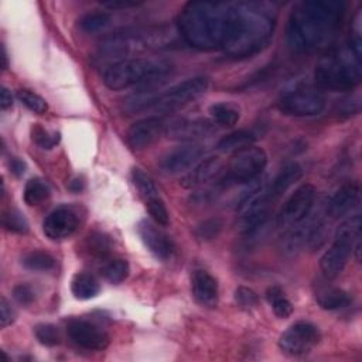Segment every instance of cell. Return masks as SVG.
I'll list each match as a JSON object with an SVG mask.
<instances>
[{"label": "cell", "instance_id": "6da1fadb", "mask_svg": "<svg viewBox=\"0 0 362 362\" xmlns=\"http://www.w3.org/2000/svg\"><path fill=\"white\" fill-rule=\"evenodd\" d=\"M345 16V3L307 0L297 3L287 21V42L296 52L324 49L337 37Z\"/></svg>", "mask_w": 362, "mask_h": 362}, {"label": "cell", "instance_id": "7a4b0ae2", "mask_svg": "<svg viewBox=\"0 0 362 362\" xmlns=\"http://www.w3.org/2000/svg\"><path fill=\"white\" fill-rule=\"evenodd\" d=\"M274 21L273 7L267 3H229V16L221 48L236 58L252 57L269 44Z\"/></svg>", "mask_w": 362, "mask_h": 362}, {"label": "cell", "instance_id": "3957f363", "mask_svg": "<svg viewBox=\"0 0 362 362\" xmlns=\"http://www.w3.org/2000/svg\"><path fill=\"white\" fill-rule=\"evenodd\" d=\"M229 16V3L189 1L177 20L182 40L198 49L221 48Z\"/></svg>", "mask_w": 362, "mask_h": 362}, {"label": "cell", "instance_id": "277c9868", "mask_svg": "<svg viewBox=\"0 0 362 362\" xmlns=\"http://www.w3.org/2000/svg\"><path fill=\"white\" fill-rule=\"evenodd\" d=\"M362 45L348 42L329 51L315 66V81L329 90H351L362 78Z\"/></svg>", "mask_w": 362, "mask_h": 362}, {"label": "cell", "instance_id": "5b68a950", "mask_svg": "<svg viewBox=\"0 0 362 362\" xmlns=\"http://www.w3.org/2000/svg\"><path fill=\"white\" fill-rule=\"evenodd\" d=\"M170 71L171 64L164 59L126 58L110 64L103 71V83L110 90H123L157 82Z\"/></svg>", "mask_w": 362, "mask_h": 362}, {"label": "cell", "instance_id": "8992f818", "mask_svg": "<svg viewBox=\"0 0 362 362\" xmlns=\"http://www.w3.org/2000/svg\"><path fill=\"white\" fill-rule=\"evenodd\" d=\"M361 238V216L355 215L344 221L335 232L331 246L320 259V269L325 279L338 277L352 255L356 239Z\"/></svg>", "mask_w": 362, "mask_h": 362}, {"label": "cell", "instance_id": "52a82bcc", "mask_svg": "<svg viewBox=\"0 0 362 362\" xmlns=\"http://www.w3.org/2000/svg\"><path fill=\"white\" fill-rule=\"evenodd\" d=\"M267 165V154L263 148L247 146L236 150L228 164L222 184H247L262 175Z\"/></svg>", "mask_w": 362, "mask_h": 362}, {"label": "cell", "instance_id": "ba28073f", "mask_svg": "<svg viewBox=\"0 0 362 362\" xmlns=\"http://www.w3.org/2000/svg\"><path fill=\"white\" fill-rule=\"evenodd\" d=\"M317 198V188L313 184L300 185L283 204L277 215V226L290 229L304 221L313 211Z\"/></svg>", "mask_w": 362, "mask_h": 362}, {"label": "cell", "instance_id": "9c48e42d", "mask_svg": "<svg viewBox=\"0 0 362 362\" xmlns=\"http://www.w3.org/2000/svg\"><path fill=\"white\" fill-rule=\"evenodd\" d=\"M325 96L314 89L287 90L277 102V107L281 113L296 117L320 115L325 109Z\"/></svg>", "mask_w": 362, "mask_h": 362}, {"label": "cell", "instance_id": "30bf717a", "mask_svg": "<svg viewBox=\"0 0 362 362\" xmlns=\"http://www.w3.org/2000/svg\"><path fill=\"white\" fill-rule=\"evenodd\" d=\"M209 86V79L206 76H194L188 78L163 93H158L154 107L163 112L178 109L206 92Z\"/></svg>", "mask_w": 362, "mask_h": 362}, {"label": "cell", "instance_id": "8fae6325", "mask_svg": "<svg viewBox=\"0 0 362 362\" xmlns=\"http://www.w3.org/2000/svg\"><path fill=\"white\" fill-rule=\"evenodd\" d=\"M321 339L320 329L307 321H298L290 325L280 337L279 346L288 356H301L308 354Z\"/></svg>", "mask_w": 362, "mask_h": 362}, {"label": "cell", "instance_id": "7c38bea8", "mask_svg": "<svg viewBox=\"0 0 362 362\" xmlns=\"http://www.w3.org/2000/svg\"><path fill=\"white\" fill-rule=\"evenodd\" d=\"M325 214H310L304 221L291 226L283 242V249L287 255H296L305 246L317 242L325 228Z\"/></svg>", "mask_w": 362, "mask_h": 362}, {"label": "cell", "instance_id": "4fadbf2b", "mask_svg": "<svg viewBox=\"0 0 362 362\" xmlns=\"http://www.w3.org/2000/svg\"><path fill=\"white\" fill-rule=\"evenodd\" d=\"M66 332H68V337L76 345L89 351H102L107 348L110 342L109 335L102 328H99L98 325L89 321L79 320V318H74L68 321Z\"/></svg>", "mask_w": 362, "mask_h": 362}, {"label": "cell", "instance_id": "5bb4252c", "mask_svg": "<svg viewBox=\"0 0 362 362\" xmlns=\"http://www.w3.org/2000/svg\"><path fill=\"white\" fill-rule=\"evenodd\" d=\"M79 219L74 208L61 205L52 209L42 222V232L51 240H64L78 228Z\"/></svg>", "mask_w": 362, "mask_h": 362}, {"label": "cell", "instance_id": "9a60e30c", "mask_svg": "<svg viewBox=\"0 0 362 362\" xmlns=\"http://www.w3.org/2000/svg\"><path fill=\"white\" fill-rule=\"evenodd\" d=\"M205 148L202 144L189 143L168 151L160 161V168L165 174H180L194 167L204 156Z\"/></svg>", "mask_w": 362, "mask_h": 362}, {"label": "cell", "instance_id": "2e32d148", "mask_svg": "<svg viewBox=\"0 0 362 362\" xmlns=\"http://www.w3.org/2000/svg\"><path fill=\"white\" fill-rule=\"evenodd\" d=\"M165 124L160 117L151 116L133 123L126 134L127 144L133 150H143L157 141L164 133Z\"/></svg>", "mask_w": 362, "mask_h": 362}, {"label": "cell", "instance_id": "e0dca14e", "mask_svg": "<svg viewBox=\"0 0 362 362\" xmlns=\"http://www.w3.org/2000/svg\"><path fill=\"white\" fill-rule=\"evenodd\" d=\"M137 232L147 249L160 260H168L174 253V243L167 233L153 222L143 219L137 223Z\"/></svg>", "mask_w": 362, "mask_h": 362}, {"label": "cell", "instance_id": "ac0fdd59", "mask_svg": "<svg viewBox=\"0 0 362 362\" xmlns=\"http://www.w3.org/2000/svg\"><path fill=\"white\" fill-rule=\"evenodd\" d=\"M359 201V185L356 182H346L341 185L328 199L325 205L327 219H339L346 215Z\"/></svg>", "mask_w": 362, "mask_h": 362}, {"label": "cell", "instance_id": "d6986e66", "mask_svg": "<svg viewBox=\"0 0 362 362\" xmlns=\"http://www.w3.org/2000/svg\"><path fill=\"white\" fill-rule=\"evenodd\" d=\"M191 291L198 304L212 308L218 304V281L205 270H195L191 277Z\"/></svg>", "mask_w": 362, "mask_h": 362}, {"label": "cell", "instance_id": "ffe728a7", "mask_svg": "<svg viewBox=\"0 0 362 362\" xmlns=\"http://www.w3.org/2000/svg\"><path fill=\"white\" fill-rule=\"evenodd\" d=\"M214 132V126L208 120H175L165 124L164 133L170 139L177 140H197L208 137Z\"/></svg>", "mask_w": 362, "mask_h": 362}, {"label": "cell", "instance_id": "44dd1931", "mask_svg": "<svg viewBox=\"0 0 362 362\" xmlns=\"http://www.w3.org/2000/svg\"><path fill=\"white\" fill-rule=\"evenodd\" d=\"M221 168L222 163L218 157H209L206 160H202L191 171H188L187 175H184V178L181 180V185L185 188L199 187L212 180L221 171Z\"/></svg>", "mask_w": 362, "mask_h": 362}, {"label": "cell", "instance_id": "7402d4cb", "mask_svg": "<svg viewBox=\"0 0 362 362\" xmlns=\"http://www.w3.org/2000/svg\"><path fill=\"white\" fill-rule=\"evenodd\" d=\"M303 175V168L298 163H288L286 164L279 174L272 180V182H269V197L272 199V202H274L276 199H279L294 182H297Z\"/></svg>", "mask_w": 362, "mask_h": 362}, {"label": "cell", "instance_id": "603a6c76", "mask_svg": "<svg viewBox=\"0 0 362 362\" xmlns=\"http://www.w3.org/2000/svg\"><path fill=\"white\" fill-rule=\"evenodd\" d=\"M315 300L324 310H338L348 307L352 303V297L342 288L322 284L315 290Z\"/></svg>", "mask_w": 362, "mask_h": 362}, {"label": "cell", "instance_id": "cb8c5ba5", "mask_svg": "<svg viewBox=\"0 0 362 362\" xmlns=\"http://www.w3.org/2000/svg\"><path fill=\"white\" fill-rule=\"evenodd\" d=\"M71 291L78 300H89L99 294L100 286L89 273H76L71 280Z\"/></svg>", "mask_w": 362, "mask_h": 362}, {"label": "cell", "instance_id": "d4e9b609", "mask_svg": "<svg viewBox=\"0 0 362 362\" xmlns=\"http://www.w3.org/2000/svg\"><path fill=\"white\" fill-rule=\"evenodd\" d=\"M256 140V134L249 130H236L219 139L216 148L219 151H236L239 148L252 146Z\"/></svg>", "mask_w": 362, "mask_h": 362}, {"label": "cell", "instance_id": "484cf974", "mask_svg": "<svg viewBox=\"0 0 362 362\" xmlns=\"http://www.w3.org/2000/svg\"><path fill=\"white\" fill-rule=\"evenodd\" d=\"M132 178H133V182H134L137 191L140 192V195H141V198L144 199L146 204L160 198L158 188H157L154 180L147 173H144L141 168L134 167L132 170Z\"/></svg>", "mask_w": 362, "mask_h": 362}, {"label": "cell", "instance_id": "4316f807", "mask_svg": "<svg viewBox=\"0 0 362 362\" xmlns=\"http://www.w3.org/2000/svg\"><path fill=\"white\" fill-rule=\"evenodd\" d=\"M157 93H154L153 90H139L137 93H133L130 96H127L123 100L122 109L123 112H126L127 115H133L137 113L140 110H144L150 106H154L156 100H157Z\"/></svg>", "mask_w": 362, "mask_h": 362}, {"label": "cell", "instance_id": "83f0119b", "mask_svg": "<svg viewBox=\"0 0 362 362\" xmlns=\"http://www.w3.org/2000/svg\"><path fill=\"white\" fill-rule=\"evenodd\" d=\"M21 263L31 272H48L55 267V259L52 255L44 250H31L23 256Z\"/></svg>", "mask_w": 362, "mask_h": 362}, {"label": "cell", "instance_id": "f1b7e54d", "mask_svg": "<svg viewBox=\"0 0 362 362\" xmlns=\"http://www.w3.org/2000/svg\"><path fill=\"white\" fill-rule=\"evenodd\" d=\"M49 187L41 178H30L24 187V201L27 205H40L49 197Z\"/></svg>", "mask_w": 362, "mask_h": 362}, {"label": "cell", "instance_id": "f546056e", "mask_svg": "<svg viewBox=\"0 0 362 362\" xmlns=\"http://www.w3.org/2000/svg\"><path fill=\"white\" fill-rule=\"evenodd\" d=\"M266 298L279 318H288L293 314V304L284 296L283 290L279 286L269 287L266 291Z\"/></svg>", "mask_w": 362, "mask_h": 362}, {"label": "cell", "instance_id": "4dcf8cb0", "mask_svg": "<svg viewBox=\"0 0 362 362\" xmlns=\"http://www.w3.org/2000/svg\"><path fill=\"white\" fill-rule=\"evenodd\" d=\"M209 113L212 116V119L221 124V126H225V127H230L233 124L238 123L239 117H240V113H239V109L230 103H226V102H219V103H214L211 107H209Z\"/></svg>", "mask_w": 362, "mask_h": 362}, {"label": "cell", "instance_id": "1f68e13d", "mask_svg": "<svg viewBox=\"0 0 362 362\" xmlns=\"http://www.w3.org/2000/svg\"><path fill=\"white\" fill-rule=\"evenodd\" d=\"M129 272H130V267H129L127 260H124V259H112V260L106 262L100 269L102 276L109 283H113V284H119V283L124 281L129 276Z\"/></svg>", "mask_w": 362, "mask_h": 362}, {"label": "cell", "instance_id": "d6a6232c", "mask_svg": "<svg viewBox=\"0 0 362 362\" xmlns=\"http://www.w3.org/2000/svg\"><path fill=\"white\" fill-rule=\"evenodd\" d=\"M110 21V14L105 11L86 13L79 18V27L85 33H96L106 27Z\"/></svg>", "mask_w": 362, "mask_h": 362}, {"label": "cell", "instance_id": "836d02e7", "mask_svg": "<svg viewBox=\"0 0 362 362\" xmlns=\"http://www.w3.org/2000/svg\"><path fill=\"white\" fill-rule=\"evenodd\" d=\"M34 334L45 346H55L61 342V332L54 324H38L34 327Z\"/></svg>", "mask_w": 362, "mask_h": 362}, {"label": "cell", "instance_id": "e575fe53", "mask_svg": "<svg viewBox=\"0 0 362 362\" xmlns=\"http://www.w3.org/2000/svg\"><path fill=\"white\" fill-rule=\"evenodd\" d=\"M17 98H18V100H20L27 109H30V110L34 112V113L41 115V113H45L47 109H48V105H47L45 99L41 98L40 95H37V93L28 90V89H20V90H17Z\"/></svg>", "mask_w": 362, "mask_h": 362}, {"label": "cell", "instance_id": "d590c367", "mask_svg": "<svg viewBox=\"0 0 362 362\" xmlns=\"http://www.w3.org/2000/svg\"><path fill=\"white\" fill-rule=\"evenodd\" d=\"M3 226L14 233L28 232V222L17 209H8L3 214Z\"/></svg>", "mask_w": 362, "mask_h": 362}, {"label": "cell", "instance_id": "8d00e7d4", "mask_svg": "<svg viewBox=\"0 0 362 362\" xmlns=\"http://www.w3.org/2000/svg\"><path fill=\"white\" fill-rule=\"evenodd\" d=\"M222 226L223 223L219 218L206 219L195 228V236L199 240H211L219 235V232L222 230Z\"/></svg>", "mask_w": 362, "mask_h": 362}, {"label": "cell", "instance_id": "74e56055", "mask_svg": "<svg viewBox=\"0 0 362 362\" xmlns=\"http://www.w3.org/2000/svg\"><path fill=\"white\" fill-rule=\"evenodd\" d=\"M146 206H147V211H148L151 219L157 225H161V226H167L168 225L170 215H168V211H167V208L164 205V201L161 198L154 199L151 202H147Z\"/></svg>", "mask_w": 362, "mask_h": 362}, {"label": "cell", "instance_id": "f35d334b", "mask_svg": "<svg viewBox=\"0 0 362 362\" xmlns=\"http://www.w3.org/2000/svg\"><path fill=\"white\" fill-rule=\"evenodd\" d=\"M33 140L41 147V148H52L59 141V133H49L41 126H35L33 129Z\"/></svg>", "mask_w": 362, "mask_h": 362}, {"label": "cell", "instance_id": "ab89813d", "mask_svg": "<svg viewBox=\"0 0 362 362\" xmlns=\"http://www.w3.org/2000/svg\"><path fill=\"white\" fill-rule=\"evenodd\" d=\"M235 301L242 308H247L249 310V308H255L259 304V297H257V294L252 288L240 286L235 291Z\"/></svg>", "mask_w": 362, "mask_h": 362}, {"label": "cell", "instance_id": "60d3db41", "mask_svg": "<svg viewBox=\"0 0 362 362\" xmlns=\"http://www.w3.org/2000/svg\"><path fill=\"white\" fill-rule=\"evenodd\" d=\"M13 297L23 305H30L35 300L34 288L27 283H20L13 288Z\"/></svg>", "mask_w": 362, "mask_h": 362}, {"label": "cell", "instance_id": "b9f144b4", "mask_svg": "<svg viewBox=\"0 0 362 362\" xmlns=\"http://www.w3.org/2000/svg\"><path fill=\"white\" fill-rule=\"evenodd\" d=\"M110 249V242L107 238L98 235V236H92L89 239V250L98 256H103L105 253H107Z\"/></svg>", "mask_w": 362, "mask_h": 362}, {"label": "cell", "instance_id": "7bdbcfd3", "mask_svg": "<svg viewBox=\"0 0 362 362\" xmlns=\"http://www.w3.org/2000/svg\"><path fill=\"white\" fill-rule=\"evenodd\" d=\"M16 320V313L14 310L11 308V305L8 304V301L1 297L0 300V324H1V328H6L8 325H11Z\"/></svg>", "mask_w": 362, "mask_h": 362}, {"label": "cell", "instance_id": "ee69618b", "mask_svg": "<svg viewBox=\"0 0 362 362\" xmlns=\"http://www.w3.org/2000/svg\"><path fill=\"white\" fill-rule=\"evenodd\" d=\"M8 168H10V171H11L16 177H20V175H23L24 171H25V164H24L23 160H20V158H17V157H11V158L8 160Z\"/></svg>", "mask_w": 362, "mask_h": 362}, {"label": "cell", "instance_id": "f6af8a7d", "mask_svg": "<svg viewBox=\"0 0 362 362\" xmlns=\"http://www.w3.org/2000/svg\"><path fill=\"white\" fill-rule=\"evenodd\" d=\"M140 3L137 1H129V0H122V1H117V0H113V1H105L102 3L103 7H107V8H127V7H136L139 6Z\"/></svg>", "mask_w": 362, "mask_h": 362}, {"label": "cell", "instance_id": "bcb514c9", "mask_svg": "<svg viewBox=\"0 0 362 362\" xmlns=\"http://www.w3.org/2000/svg\"><path fill=\"white\" fill-rule=\"evenodd\" d=\"M0 106L3 110L8 109L13 106V96H11V92L7 89V88H1V92H0Z\"/></svg>", "mask_w": 362, "mask_h": 362}, {"label": "cell", "instance_id": "7dc6e473", "mask_svg": "<svg viewBox=\"0 0 362 362\" xmlns=\"http://www.w3.org/2000/svg\"><path fill=\"white\" fill-rule=\"evenodd\" d=\"M1 68L3 69H7V54H6V48H4V45H1Z\"/></svg>", "mask_w": 362, "mask_h": 362}]
</instances>
